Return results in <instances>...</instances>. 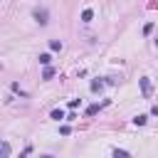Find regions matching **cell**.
I'll return each instance as SVG.
<instances>
[{
    "label": "cell",
    "mask_w": 158,
    "mask_h": 158,
    "mask_svg": "<svg viewBox=\"0 0 158 158\" xmlns=\"http://www.w3.org/2000/svg\"><path fill=\"white\" fill-rule=\"evenodd\" d=\"M32 15H35V20H37L40 25H47V22H49V12H47V7H35Z\"/></svg>",
    "instance_id": "obj_1"
},
{
    "label": "cell",
    "mask_w": 158,
    "mask_h": 158,
    "mask_svg": "<svg viewBox=\"0 0 158 158\" xmlns=\"http://www.w3.org/2000/svg\"><path fill=\"white\" fill-rule=\"evenodd\" d=\"M138 84H141V94H143V99H148V96H151V81H148V77H141Z\"/></svg>",
    "instance_id": "obj_2"
},
{
    "label": "cell",
    "mask_w": 158,
    "mask_h": 158,
    "mask_svg": "<svg viewBox=\"0 0 158 158\" xmlns=\"http://www.w3.org/2000/svg\"><path fill=\"white\" fill-rule=\"evenodd\" d=\"M7 156H10V143L2 141V143H0V158H7Z\"/></svg>",
    "instance_id": "obj_3"
},
{
    "label": "cell",
    "mask_w": 158,
    "mask_h": 158,
    "mask_svg": "<svg viewBox=\"0 0 158 158\" xmlns=\"http://www.w3.org/2000/svg\"><path fill=\"white\" fill-rule=\"evenodd\" d=\"M101 89H104V81H101V79H94V81H91V91H94V94H99Z\"/></svg>",
    "instance_id": "obj_4"
},
{
    "label": "cell",
    "mask_w": 158,
    "mask_h": 158,
    "mask_svg": "<svg viewBox=\"0 0 158 158\" xmlns=\"http://www.w3.org/2000/svg\"><path fill=\"white\" fill-rule=\"evenodd\" d=\"M91 20H94V12L91 10H84L81 12V22H91Z\"/></svg>",
    "instance_id": "obj_5"
},
{
    "label": "cell",
    "mask_w": 158,
    "mask_h": 158,
    "mask_svg": "<svg viewBox=\"0 0 158 158\" xmlns=\"http://www.w3.org/2000/svg\"><path fill=\"white\" fill-rule=\"evenodd\" d=\"M146 121H148V116H146V114H138V116L133 118V123H136V126H143Z\"/></svg>",
    "instance_id": "obj_6"
},
{
    "label": "cell",
    "mask_w": 158,
    "mask_h": 158,
    "mask_svg": "<svg viewBox=\"0 0 158 158\" xmlns=\"http://www.w3.org/2000/svg\"><path fill=\"white\" fill-rule=\"evenodd\" d=\"M114 158H131V153H128V151H121V148H116V151H114Z\"/></svg>",
    "instance_id": "obj_7"
},
{
    "label": "cell",
    "mask_w": 158,
    "mask_h": 158,
    "mask_svg": "<svg viewBox=\"0 0 158 158\" xmlns=\"http://www.w3.org/2000/svg\"><path fill=\"white\" fill-rule=\"evenodd\" d=\"M99 114V104H91L89 109H86V116H96Z\"/></svg>",
    "instance_id": "obj_8"
},
{
    "label": "cell",
    "mask_w": 158,
    "mask_h": 158,
    "mask_svg": "<svg viewBox=\"0 0 158 158\" xmlns=\"http://www.w3.org/2000/svg\"><path fill=\"white\" fill-rule=\"evenodd\" d=\"M52 118H54V121H62V118H64V111H62V109H54V111H52Z\"/></svg>",
    "instance_id": "obj_9"
},
{
    "label": "cell",
    "mask_w": 158,
    "mask_h": 158,
    "mask_svg": "<svg viewBox=\"0 0 158 158\" xmlns=\"http://www.w3.org/2000/svg\"><path fill=\"white\" fill-rule=\"evenodd\" d=\"M49 62H52V57H49V54H40V64L49 67Z\"/></svg>",
    "instance_id": "obj_10"
},
{
    "label": "cell",
    "mask_w": 158,
    "mask_h": 158,
    "mask_svg": "<svg viewBox=\"0 0 158 158\" xmlns=\"http://www.w3.org/2000/svg\"><path fill=\"white\" fill-rule=\"evenodd\" d=\"M54 77V69L52 67H44V74H42V79H52Z\"/></svg>",
    "instance_id": "obj_11"
},
{
    "label": "cell",
    "mask_w": 158,
    "mask_h": 158,
    "mask_svg": "<svg viewBox=\"0 0 158 158\" xmlns=\"http://www.w3.org/2000/svg\"><path fill=\"white\" fill-rule=\"evenodd\" d=\"M49 47H52L54 52H59V49H62V42H59V40H52V42H49Z\"/></svg>",
    "instance_id": "obj_12"
},
{
    "label": "cell",
    "mask_w": 158,
    "mask_h": 158,
    "mask_svg": "<svg viewBox=\"0 0 158 158\" xmlns=\"http://www.w3.org/2000/svg\"><path fill=\"white\" fill-rule=\"evenodd\" d=\"M59 133H62V136H69L72 128H69V126H59Z\"/></svg>",
    "instance_id": "obj_13"
},
{
    "label": "cell",
    "mask_w": 158,
    "mask_h": 158,
    "mask_svg": "<svg viewBox=\"0 0 158 158\" xmlns=\"http://www.w3.org/2000/svg\"><path fill=\"white\" fill-rule=\"evenodd\" d=\"M151 32H153V22H148V25L143 27V35H151Z\"/></svg>",
    "instance_id": "obj_14"
},
{
    "label": "cell",
    "mask_w": 158,
    "mask_h": 158,
    "mask_svg": "<svg viewBox=\"0 0 158 158\" xmlns=\"http://www.w3.org/2000/svg\"><path fill=\"white\" fill-rule=\"evenodd\" d=\"M30 153H32V146H25V151L20 153V158H25V156H30Z\"/></svg>",
    "instance_id": "obj_15"
},
{
    "label": "cell",
    "mask_w": 158,
    "mask_h": 158,
    "mask_svg": "<svg viewBox=\"0 0 158 158\" xmlns=\"http://www.w3.org/2000/svg\"><path fill=\"white\" fill-rule=\"evenodd\" d=\"M151 114H153V116H158V104H156V106L151 109Z\"/></svg>",
    "instance_id": "obj_16"
},
{
    "label": "cell",
    "mask_w": 158,
    "mask_h": 158,
    "mask_svg": "<svg viewBox=\"0 0 158 158\" xmlns=\"http://www.w3.org/2000/svg\"><path fill=\"white\" fill-rule=\"evenodd\" d=\"M40 158H54V156H40Z\"/></svg>",
    "instance_id": "obj_17"
}]
</instances>
